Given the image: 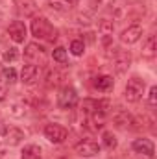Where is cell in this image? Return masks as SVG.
<instances>
[{"instance_id":"2","label":"cell","mask_w":157,"mask_h":159,"mask_svg":"<svg viewBox=\"0 0 157 159\" xmlns=\"http://www.w3.org/2000/svg\"><path fill=\"white\" fill-rule=\"evenodd\" d=\"M144 91H146V83H144V80L133 76L131 80H128V83H126L124 96H126V100H128V102H131V104H133V102H139V100L142 98Z\"/></svg>"},{"instance_id":"11","label":"cell","mask_w":157,"mask_h":159,"mask_svg":"<svg viewBox=\"0 0 157 159\" xmlns=\"http://www.w3.org/2000/svg\"><path fill=\"white\" fill-rule=\"evenodd\" d=\"M2 137L6 139V144H9V146H17V144L22 143V139H24V131L19 129L17 126H9V128H6V131H4Z\"/></svg>"},{"instance_id":"13","label":"cell","mask_w":157,"mask_h":159,"mask_svg":"<svg viewBox=\"0 0 157 159\" xmlns=\"http://www.w3.org/2000/svg\"><path fill=\"white\" fill-rule=\"evenodd\" d=\"M39 76V67L34 63H26L20 70V81L22 83H34Z\"/></svg>"},{"instance_id":"30","label":"cell","mask_w":157,"mask_h":159,"mask_svg":"<svg viewBox=\"0 0 157 159\" xmlns=\"http://www.w3.org/2000/svg\"><path fill=\"white\" fill-rule=\"evenodd\" d=\"M6 128H7V126H6V124H4V122L0 120V135H4V131H6Z\"/></svg>"},{"instance_id":"29","label":"cell","mask_w":157,"mask_h":159,"mask_svg":"<svg viewBox=\"0 0 157 159\" xmlns=\"http://www.w3.org/2000/svg\"><path fill=\"white\" fill-rule=\"evenodd\" d=\"M7 98V87L6 83H0V102H4Z\"/></svg>"},{"instance_id":"4","label":"cell","mask_w":157,"mask_h":159,"mask_svg":"<svg viewBox=\"0 0 157 159\" xmlns=\"http://www.w3.org/2000/svg\"><path fill=\"white\" fill-rule=\"evenodd\" d=\"M57 104L61 109H72L78 106V93L74 87H63L57 94Z\"/></svg>"},{"instance_id":"19","label":"cell","mask_w":157,"mask_h":159,"mask_svg":"<svg viewBox=\"0 0 157 159\" xmlns=\"http://www.w3.org/2000/svg\"><path fill=\"white\" fill-rule=\"evenodd\" d=\"M155 35H150L146 43H144V48H142V56L144 57H148V59H152V57H155Z\"/></svg>"},{"instance_id":"21","label":"cell","mask_w":157,"mask_h":159,"mask_svg":"<svg viewBox=\"0 0 157 159\" xmlns=\"http://www.w3.org/2000/svg\"><path fill=\"white\" fill-rule=\"evenodd\" d=\"M102 144L105 148H109V150L117 148V137L113 135V131H104L102 133Z\"/></svg>"},{"instance_id":"7","label":"cell","mask_w":157,"mask_h":159,"mask_svg":"<svg viewBox=\"0 0 157 159\" xmlns=\"http://www.w3.org/2000/svg\"><path fill=\"white\" fill-rule=\"evenodd\" d=\"M7 35L13 43L20 44V43H24L26 35H28V28H26V24L22 20H13L9 24V28H7Z\"/></svg>"},{"instance_id":"1","label":"cell","mask_w":157,"mask_h":159,"mask_svg":"<svg viewBox=\"0 0 157 159\" xmlns=\"http://www.w3.org/2000/svg\"><path fill=\"white\" fill-rule=\"evenodd\" d=\"M30 30H32V35L35 39H41V41H56L57 39V30L44 17H35L32 20Z\"/></svg>"},{"instance_id":"12","label":"cell","mask_w":157,"mask_h":159,"mask_svg":"<svg viewBox=\"0 0 157 159\" xmlns=\"http://www.w3.org/2000/svg\"><path fill=\"white\" fill-rule=\"evenodd\" d=\"M111 119H113V124H115L117 128H131V122H133V117H131L126 109H120V107L113 113Z\"/></svg>"},{"instance_id":"6","label":"cell","mask_w":157,"mask_h":159,"mask_svg":"<svg viewBox=\"0 0 157 159\" xmlns=\"http://www.w3.org/2000/svg\"><path fill=\"white\" fill-rule=\"evenodd\" d=\"M24 57L28 59V63H34V65L43 63L44 57H46V48L39 43H30L24 48Z\"/></svg>"},{"instance_id":"25","label":"cell","mask_w":157,"mask_h":159,"mask_svg":"<svg viewBox=\"0 0 157 159\" xmlns=\"http://www.w3.org/2000/svg\"><path fill=\"white\" fill-rule=\"evenodd\" d=\"M52 57H54V61H57V63H65V61H67V50H65L63 46H57V48H54Z\"/></svg>"},{"instance_id":"15","label":"cell","mask_w":157,"mask_h":159,"mask_svg":"<svg viewBox=\"0 0 157 159\" xmlns=\"http://www.w3.org/2000/svg\"><path fill=\"white\" fill-rule=\"evenodd\" d=\"M61 80H63V74H61L57 69L48 67V69L44 70V81H46V85H57Z\"/></svg>"},{"instance_id":"5","label":"cell","mask_w":157,"mask_h":159,"mask_svg":"<svg viewBox=\"0 0 157 159\" xmlns=\"http://www.w3.org/2000/svg\"><path fill=\"white\" fill-rule=\"evenodd\" d=\"M44 137L54 143V144H61L65 143V139L69 137V131L67 128H63L61 124H46L44 126Z\"/></svg>"},{"instance_id":"28","label":"cell","mask_w":157,"mask_h":159,"mask_svg":"<svg viewBox=\"0 0 157 159\" xmlns=\"http://www.w3.org/2000/svg\"><path fill=\"white\" fill-rule=\"evenodd\" d=\"M113 4H115V0H94V2H92V6H94L96 9H98V7H100V9H104V7H111Z\"/></svg>"},{"instance_id":"26","label":"cell","mask_w":157,"mask_h":159,"mask_svg":"<svg viewBox=\"0 0 157 159\" xmlns=\"http://www.w3.org/2000/svg\"><path fill=\"white\" fill-rule=\"evenodd\" d=\"M83 50H85V44H83V41H72L70 43V52L74 54V56H83Z\"/></svg>"},{"instance_id":"27","label":"cell","mask_w":157,"mask_h":159,"mask_svg":"<svg viewBox=\"0 0 157 159\" xmlns=\"http://www.w3.org/2000/svg\"><path fill=\"white\" fill-rule=\"evenodd\" d=\"M148 104H150L152 107L157 104V87H155V85H152V87H150V93H148Z\"/></svg>"},{"instance_id":"20","label":"cell","mask_w":157,"mask_h":159,"mask_svg":"<svg viewBox=\"0 0 157 159\" xmlns=\"http://www.w3.org/2000/svg\"><path fill=\"white\" fill-rule=\"evenodd\" d=\"M100 104H102V100H83V104H81V111L87 113V115H91V113H94V111L100 107Z\"/></svg>"},{"instance_id":"17","label":"cell","mask_w":157,"mask_h":159,"mask_svg":"<svg viewBox=\"0 0 157 159\" xmlns=\"http://www.w3.org/2000/svg\"><path fill=\"white\" fill-rule=\"evenodd\" d=\"M0 80L7 85H11V83H15L17 81V70L13 69V67H4V69H0Z\"/></svg>"},{"instance_id":"3","label":"cell","mask_w":157,"mask_h":159,"mask_svg":"<svg viewBox=\"0 0 157 159\" xmlns=\"http://www.w3.org/2000/svg\"><path fill=\"white\" fill-rule=\"evenodd\" d=\"M111 63H113V69L118 74H124V72H128V69L131 65V54L128 50H122V48H113Z\"/></svg>"},{"instance_id":"23","label":"cell","mask_w":157,"mask_h":159,"mask_svg":"<svg viewBox=\"0 0 157 159\" xmlns=\"http://www.w3.org/2000/svg\"><path fill=\"white\" fill-rule=\"evenodd\" d=\"M98 28H100V32H102L104 35H109V34H113L115 24H113V20H111V19H102V20H100V24H98Z\"/></svg>"},{"instance_id":"16","label":"cell","mask_w":157,"mask_h":159,"mask_svg":"<svg viewBox=\"0 0 157 159\" xmlns=\"http://www.w3.org/2000/svg\"><path fill=\"white\" fill-rule=\"evenodd\" d=\"M94 87L98 89V91H104V93H107V91H111L113 89V78L111 76H98V78H94Z\"/></svg>"},{"instance_id":"22","label":"cell","mask_w":157,"mask_h":159,"mask_svg":"<svg viewBox=\"0 0 157 159\" xmlns=\"http://www.w3.org/2000/svg\"><path fill=\"white\" fill-rule=\"evenodd\" d=\"M2 59H4L6 63H15V61L19 59V50H17L15 46H11V48L4 50V54H2Z\"/></svg>"},{"instance_id":"9","label":"cell","mask_w":157,"mask_h":159,"mask_svg":"<svg viewBox=\"0 0 157 159\" xmlns=\"http://www.w3.org/2000/svg\"><path fill=\"white\" fill-rule=\"evenodd\" d=\"M133 150L141 154L142 157H154L155 156V146L150 139H135L133 141Z\"/></svg>"},{"instance_id":"31","label":"cell","mask_w":157,"mask_h":159,"mask_svg":"<svg viewBox=\"0 0 157 159\" xmlns=\"http://www.w3.org/2000/svg\"><path fill=\"white\" fill-rule=\"evenodd\" d=\"M142 159H144V157H142Z\"/></svg>"},{"instance_id":"8","label":"cell","mask_w":157,"mask_h":159,"mask_svg":"<svg viewBox=\"0 0 157 159\" xmlns=\"http://www.w3.org/2000/svg\"><path fill=\"white\" fill-rule=\"evenodd\" d=\"M141 37H142V26H141V24H131V26H128V28L122 32L120 41H122L124 44H135Z\"/></svg>"},{"instance_id":"18","label":"cell","mask_w":157,"mask_h":159,"mask_svg":"<svg viewBox=\"0 0 157 159\" xmlns=\"http://www.w3.org/2000/svg\"><path fill=\"white\" fill-rule=\"evenodd\" d=\"M72 2L74 0H48V6L52 9L59 11V13H65V11H69L72 7Z\"/></svg>"},{"instance_id":"24","label":"cell","mask_w":157,"mask_h":159,"mask_svg":"<svg viewBox=\"0 0 157 159\" xmlns=\"http://www.w3.org/2000/svg\"><path fill=\"white\" fill-rule=\"evenodd\" d=\"M19 9H20V13H22L24 17H32V15L35 13V4H34V0H24Z\"/></svg>"},{"instance_id":"10","label":"cell","mask_w":157,"mask_h":159,"mask_svg":"<svg viewBox=\"0 0 157 159\" xmlns=\"http://www.w3.org/2000/svg\"><path fill=\"white\" fill-rule=\"evenodd\" d=\"M74 152L78 156H81V157H92V156L100 154V144L94 143V141H83V143L76 144Z\"/></svg>"},{"instance_id":"14","label":"cell","mask_w":157,"mask_h":159,"mask_svg":"<svg viewBox=\"0 0 157 159\" xmlns=\"http://www.w3.org/2000/svg\"><path fill=\"white\" fill-rule=\"evenodd\" d=\"M43 157V148L39 144H26L20 152V159H41Z\"/></svg>"}]
</instances>
